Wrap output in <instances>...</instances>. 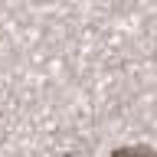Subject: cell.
I'll list each match as a JSON object with an SVG mask.
<instances>
[{
    "label": "cell",
    "instance_id": "cell-1",
    "mask_svg": "<svg viewBox=\"0 0 157 157\" xmlns=\"http://www.w3.org/2000/svg\"><path fill=\"white\" fill-rule=\"evenodd\" d=\"M111 157H157V154L147 151V147H121V151H115Z\"/></svg>",
    "mask_w": 157,
    "mask_h": 157
}]
</instances>
